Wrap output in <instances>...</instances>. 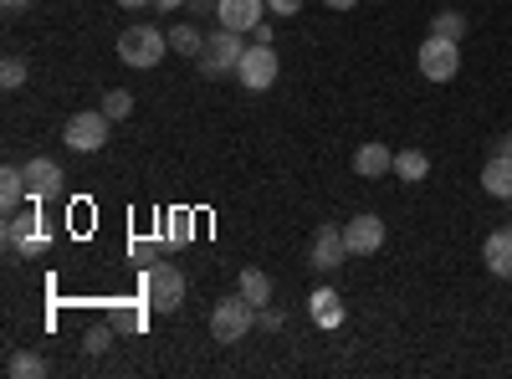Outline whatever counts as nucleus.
Listing matches in <instances>:
<instances>
[{"mask_svg":"<svg viewBox=\"0 0 512 379\" xmlns=\"http://www.w3.org/2000/svg\"><path fill=\"white\" fill-rule=\"evenodd\" d=\"M241 57H246V31L221 26V31H210V36H205V47H200L195 62H200L205 77H226V72L241 67Z\"/></svg>","mask_w":512,"mask_h":379,"instance_id":"nucleus-1","label":"nucleus"},{"mask_svg":"<svg viewBox=\"0 0 512 379\" xmlns=\"http://www.w3.org/2000/svg\"><path fill=\"white\" fill-rule=\"evenodd\" d=\"M185 303V272L175 262H154L144 272V308L154 313H175Z\"/></svg>","mask_w":512,"mask_h":379,"instance_id":"nucleus-2","label":"nucleus"},{"mask_svg":"<svg viewBox=\"0 0 512 379\" xmlns=\"http://www.w3.org/2000/svg\"><path fill=\"white\" fill-rule=\"evenodd\" d=\"M251 328H256V303H246L241 292L226 298V303H216V313H210V339L216 344H241Z\"/></svg>","mask_w":512,"mask_h":379,"instance_id":"nucleus-3","label":"nucleus"},{"mask_svg":"<svg viewBox=\"0 0 512 379\" xmlns=\"http://www.w3.org/2000/svg\"><path fill=\"white\" fill-rule=\"evenodd\" d=\"M52 246V236H47V226H41V216H36V205L26 210V216H6V251L11 257H41V251Z\"/></svg>","mask_w":512,"mask_h":379,"instance_id":"nucleus-4","label":"nucleus"},{"mask_svg":"<svg viewBox=\"0 0 512 379\" xmlns=\"http://www.w3.org/2000/svg\"><path fill=\"white\" fill-rule=\"evenodd\" d=\"M164 47H169V36L159 26H128V31H118V57L128 67H154L164 57Z\"/></svg>","mask_w":512,"mask_h":379,"instance_id":"nucleus-5","label":"nucleus"},{"mask_svg":"<svg viewBox=\"0 0 512 379\" xmlns=\"http://www.w3.org/2000/svg\"><path fill=\"white\" fill-rule=\"evenodd\" d=\"M415 57H420V77H425V82H451V77L461 72V41L425 36Z\"/></svg>","mask_w":512,"mask_h":379,"instance_id":"nucleus-6","label":"nucleus"},{"mask_svg":"<svg viewBox=\"0 0 512 379\" xmlns=\"http://www.w3.org/2000/svg\"><path fill=\"white\" fill-rule=\"evenodd\" d=\"M108 113L103 108H93V113H72L67 118V129H62V144L67 149H77V154H98L103 144H108Z\"/></svg>","mask_w":512,"mask_h":379,"instance_id":"nucleus-7","label":"nucleus"},{"mask_svg":"<svg viewBox=\"0 0 512 379\" xmlns=\"http://www.w3.org/2000/svg\"><path fill=\"white\" fill-rule=\"evenodd\" d=\"M344 262H349L344 226H318L313 241H308V267H313V272H338Z\"/></svg>","mask_w":512,"mask_h":379,"instance_id":"nucleus-8","label":"nucleus"},{"mask_svg":"<svg viewBox=\"0 0 512 379\" xmlns=\"http://www.w3.org/2000/svg\"><path fill=\"white\" fill-rule=\"evenodd\" d=\"M236 82L246 93H267L272 82H277V52L272 47H246V57H241V67H236Z\"/></svg>","mask_w":512,"mask_h":379,"instance_id":"nucleus-9","label":"nucleus"},{"mask_svg":"<svg viewBox=\"0 0 512 379\" xmlns=\"http://www.w3.org/2000/svg\"><path fill=\"white\" fill-rule=\"evenodd\" d=\"M21 170H26V195H31L36 205L62 195V164H57V159L36 154V159H26V164H21Z\"/></svg>","mask_w":512,"mask_h":379,"instance_id":"nucleus-10","label":"nucleus"},{"mask_svg":"<svg viewBox=\"0 0 512 379\" xmlns=\"http://www.w3.org/2000/svg\"><path fill=\"white\" fill-rule=\"evenodd\" d=\"M344 241H349V257H374V251L384 246V221L364 210V216H354L344 226Z\"/></svg>","mask_w":512,"mask_h":379,"instance_id":"nucleus-11","label":"nucleus"},{"mask_svg":"<svg viewBox=\"0 0 512 379\" xmlns=\"http://www.w3.org/2000/svg\"><path fill=\"white\" fill-rule=\"evenodd\" d=\"M216 16H221V26H231V31H251L256 21H267V0H221Z\"/></svg>","mask_w":512,"mask_h":379,"instance_id":"nucleus-12","label":"nucleus"},{"mask_svg":"<svg viewBox=\"0 0 512 379\" xmlns=\"http://www.w3.org/2000/svg\"><path fill=\"white\" fill-rule=\"evenodd\" d=\"M482 262H487L492 277H507V282H512V226H497V231L487 236Z\"/></svg>","mask_w":512,"mask_h":379,"instance_id":"nucleus-13","label":"nucleus"},{"mask_svg":"<svg viewBox=\"0 0 512 379\" xmlns=\"http://www.w3.org/2000/svg\"><path fill=\"white\" fill-rule=\"evenodd\" d=\"M390 170H395V149H384V144H359L354 149V175L359 180H379Z\"/></svg>","mask_w":512,"mask_h":379,"instance_id":"nucleus-14","label":"nucleus"},{"mask_svg":"<svg viewBox=\"0 0 512 379\" xmlns=\"http://www.w3.org/2000/svg\"><path fill=\"white\" fill-rule=\"evenodd\" d=\"M308 313L318 328H344V298H338L333 287H318L313 298H308Z\"/></svg>","mask_w":512,"mask_h":379,"instance_id":"nucleus-15","label":"nucleus"},{"mask_svg":"<svg viewBox=\"0 0 512 379\" xmlns=\"http://www.w3.org/2000/svg\"><path fill=\"white\" fill-rule=\"evenodd\" d=\"M482 190L492 200H512V154H492L482 170Z\"/></svg>","mask_w":512,"mask_h":379,"instance_id":"nucleus-16","label":"nucleus"},{"mask_svg":"<svg viewBox=\"0 0 512 379\" xmlns=\"http://www.w3.org/2000/svg\"><path fill=\"white\" fill-rule=\"evenodd\" d=\"M21 200H31L26 195V170H21V164H6V170H0V210L11 216Z\"/></svg>","mask_w":512,"mask_h":379,"instance_id":"nucleus-17","label":"nucleus"},{"mask_svg":"<svg viewBox=\"0 0 512 379\" xmlns=\"http://www.w3.org/2000/svg\"><path fill=\"white\" fill-rule=\"evenodd\" d=\"M390 175H400L405 185H420L425 175H431V154H425V149H400L395 154V170Z\"/></svg>","mask_w":512,"mask_h":379,"instance_id":"nucleus-18","label":"nucleus"},{"mask_svg":"<svg viewBox=\"0 0 512 379\" xmlns=\"http://www.w3.org/2000/svg\"><path fill=\"white\" fill-rule=\"evenodd\" d=\"M236 292H241L246 303H256V308H262V303H272V277H267L262 267H246V272L236 277Z\"/></svg>","mask_w":512,"mask_h":379,"instance_id":"nucleus-19","label":"nucleus"},{"mask_svg":"<svg viewBox=\"0 0 512 379\" xmlns=\"http://www.w3.org/2000/svg\"><path fill=\"white\" fill-rule=\"evenodd\" d=\"M6 374H16V379H41V374H47V359H41L36 349H16V354L6 359Z\"/></svg>","mask_w":512,"mask_h":379,"instance_id":"nucleus-20","label":"nucleus"},{"mask_svg":"<svg viewBox=\"0 0 512 379\" xmlns=\"http://www.w3.org/2000/svg\"><path fill=\"white\" fill-rule=\"evenodd\" d=\"M169 47H175V52H185V57H200V47H205V31L200 26H175V31H169Z\"/></svg>","mask_w":512,"mask_h":379,"instance_id":"nucleus-21","label":"nucleus"},{"mask_svg":"<svg viewBox=\"0 0 512 379\" xmlns=\"http://www.w3.org/2000/svg\"><path fill=\"white\" fill-rule=\"evenodd\" d=\"M431 36H441V41H461V36H466V16H461V11H441V16H431Z\"/></svg>","mask_w":512,"mask_h":379,"instance_id":"nucleus-22","label":"nucleus"},{"mask_svg":"<svg viewBox=\"0 0 512 379\" xmlns=\"http://www.w3.org/2000/svg\"><path fill=\"white\" fill-rule=\"evenodd\" d=\"M98 108H103V113L118 123V118H128V113H134V93H128V88H108Z\"/></svg>","mask_w":512,"mask_h":379,"instance_id":"nucleus-23","label":"nucleus"},{"mask_svg":"<svg viewBox=\"0 0 512 379\" xmlns=\"http://www.w3.org/2000/svg\"><path fill=\"white\" fill-rule=\"evenodd\" d=\"M21 82H26V62H21V57H6V62H0V88L16 93Z\"/></svg>","mask_w":512,"mask_h":379,"instance_id":"nucleus-24","label":"nucleus"},{"mask_svg":"<svg viewBox=\"0 0 512 379\" xmlns=\"http://www.w3.org/2000/svg\"><path fill=\"white\" fill-rule=\"evenodd\" d=\"M282 323H287V308H272V303L256 308V328H272V333H277Z\"/></svg>","mask_w":512,"mask_h":379,"instance_id":"nucleus-25","label":"nucleus"},{"mask_svg":"<svg viewBox=\"0 0 512 379\" xmlns=\"http://www.w3.org/2000/svg\"><path fill=\"white\" fill-rule=\"evenodd\" d=\"M267 11L272 16H297V11H303V0H267Z\"/></svg>","mask_w":512,"mask_h":379,"instance_id":"nucleus-26","label":"nucleus"},{"mask_svg":"<svg viewBox=\"0 0 512 379\" xmlns=\"http://www.w3.org/2000/svg\"><path fill=\"white\" fill-rule=\"evenodd\" d=\"M246 36L256 41V47H272V21H256V26H251Z\"/></svg>","mask_w":512,"mask_h":379,"instance_id":"nucleus-27","label":"nucleus"},{"mask_svg":"<svg viewBox=\"0 0 512 379\" xmlns=\"http://www.w3.org/2000/svg\"><path fill=\"white\" fill-rule=\"evenodd\" d=\"M108 339H113L108 328H93V333H88V354H103V349H108Z\"/></svg>","mask_w":512,"mask_h":379,"instance_id":"nucleus-28","label":"nucleus"},{"mask_svg":"<svg viewBox=\"0 0 512 379\" xmlns=\"http://www.w3.org/2000/svg\"><path fill=\"white\" fill-rule=\"evenodd\" d=\"M180 6H190V0H154V11H180Z\"/></svg>","mask_w":512,"mask_h":379,"instance_id":"nucleus-29","label":"nucleus"},{"mask_svg":"<svg viewBox=\"0 0 512 379\" xmlns=\"http://www.w3.org/2000/svg\"><path fill=\"white\" fill-rule=\"evenodd\" d=\"M323 6H328V11H354L359 0H323Z\"/></svg>","mask_w":512,"mask_h":379,"instance_id":"nucleus-30","label":"nucleus"},{"mask_svg":"<svg viewBox=\"0 0 512 379\" xmlns=\"http://www.w3.org/2000/svg\"><path fill=\"white\" fill-rule=\"evenodd\" d=\"M492 154H512V134H502V139L492 144Z\"/></svg>","mask_w":512,"mask_h":379,"instance_id":"nucleus-31","label":"nucleus"},{"mask_svg":"<svg viewBox=\"0 0 512 379\" xmlns=\"http://www.w3.org/2000/svg\"><path fill=\"white\" fill-rule=\"evenodd\" d=\"M123 11H144V6H154V0H118Z\"/></svg>","mask_w":512,"mask_h":379,"instance_id":"nucleus-32","label":"nucleus"},{"mask_svg":"<svg viewBox=\"0 0 512 379\" xmlns=\"http://www.w3.org/2000/svg\"><path fill=\"white\" fill-rule=\"evenodd\" d=\"M0 6H6V11L16 16V11H26V6H31V0H0Z\"/></svg>","mask_w":512,"mask_h":379,"instance_id":"nucleus-33","label":"nucleus"}]
</instances>
